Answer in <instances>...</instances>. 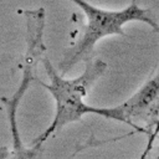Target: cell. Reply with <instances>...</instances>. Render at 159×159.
I'll return each instance as SVG.
<instances>
[{
    "instance_id": "obj_2",
    "label": "cell",
    "mask_w": 159,
    "mask_h": 159,
    "mask_svg": "<svg viewBox=\"0 0 159 159\" xmlns=\"http://www.w3.org/2000/svg\"><path fill=\"white\" fill-rule=\"evenodd\" d=\"M82 9L86 15L87 24L83 34L75 46L71 47L66 57L60 63V70L67 73L80 60L88 55L99 40L112 35L125 36L123 26L130 21H140L148 24L153 31L159 34V24L149 16V10L138 5V0H132L130 4L122 10H104L89 4L86 0H71Z\"/></svg>"
},
{
    "instance_id": "obj_5",
    "label": "cell",
    "mask_w": 159,
    "mask_h": 159,
    "mask_svg": "<svg viewBox=\"0 0 159 159\" xmlns=\"http://www.w3.org/2000/svg\"><path fill=\"white\" fill-rule=\"evenodd\" d=\"M157 159H159V157H158V158H157Z\"/></svg>"
},
{
    "instance_id": "obj_4",
    "label": "cell",
    "mask_w": 159,
    "mask_h": 159,
    "mask_svg": "<svg viewBox=\"0 0 159 159\" xmlns=\"http://www.w3.org/2000/svg\"><path fill=\"white\" fill-rule=\"evenodd\" d=\"M117 107L124 123L134 128H138L133 122L134 119L144 118L147 114H154V109H159V70L137 92Z\"/></svg>"
},
{
    "instance_id": "obj_1",
    "label": "cell",
    "mask_w": 159,
    "mask_h": 159,
    "mask_svg": "<svg viewBox=\"0 0 159 159\" xmlns=\"http://www.w3.org/2000/svg\"><path fill=\"white\" fill-rule=\"evenodd\" d=\"M43 66L50 78V83L41 84L50 92L55 101V117L47 129L34 139L32 145H41L63 125L81 120L86 114H98L101 117L124 123L117 106L111 108H99L84 102L88 89L106 72V62L102 60H89L86 63V70L78 77L70 80L60 75L47 58L43 60Z\"/></svg>"
},
{
    "instance_id": "obj_3",
    "label": "cell",
    "mask_w": 159,
    "mask_h": 159,
    "mask_svg": "<svg viewBox=\"0 0 159 159\" xmlns=\"http://www.w3.org/2000/svg\"><path fill=\"white\" fill-rule=\"evenodd\" d=\"M26 16V27H27V52L25 55V67H24V77L22 82L19 87V91L12 96L10 101H5V104L7 106L10 124H11V132L14 138V147L17 149L20 147L19 134L16 129V108L19 106V102L21 101L22 94L27 89L30 81L34 78V72L36 63L39 58L41 57V53L46 47L42 43V34H43V26H45V10H32V11H25Z\"/></svg>"
}]
</instances>
